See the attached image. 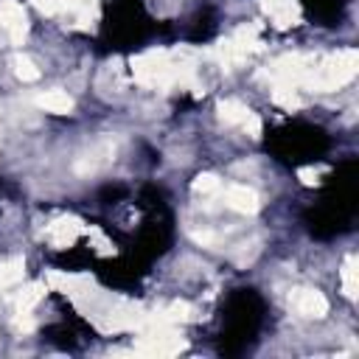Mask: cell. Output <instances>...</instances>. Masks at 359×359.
Listing matches in <instances>:
<instances>
[{
  "mask_svg": "<svg viewBox=\"0 0 359 359\" xmlns=\"http://www.w3.org/2000/svg\"><path fill=\"white\" fill-rule=\"evenodd\" d=\"M42 294H45V286L42 283H28L20 292V297H17V311H31L42 300Z\"/></svg>",
  "mask_w": 359,
  "mask_h": 359,
  "instance_id": "8fae6325",
  "label": "cell"
},
{
  "mask_svg": "<svg viewBox=\"0 0 359 359\" xmlns=\"http://www.w3.org/2000/svg\"><path fill=\"white\" fill-rule=\"evenodd\" d=\"M34 6H36L42 14H56V11L62 8V3H59V0H34Z\"/></svg>",
  "mask_w": 359,
  "mask_h": 359,
  "instance_id": "ac0fdd59",
  "label": "cell"
},
{
  "mask_svg": "<svg viewBox=\"0 0 359 359\" xmlns=\"http://www.w3.org/2000/svg\"><path fill=\"white\" fill-rule=\"evenodd\" d=\"M241 126L247 129V135H250V137H255V140L261 137V118H258L255 112H250V115L244 118V123H241Z\"/></svg>",
  "mask_w": 359,
  "mask_h": 359,
  "instance_id": "e0dca14e",
  "label": "cell"
},
{
  "mask_svg": "<svg viewBox=\"0 0 359 359\" xmlns=\"http://www.w3.org/2000/svg\"><path fill=\"white\" fill-rule=\"evenodd\" d=\"M191 236H194L199 244H213V241H216V238H213V233H199V230H194Z\"/></svg>",
  "mask_w": 359,
  "mask_h": 359,
  "instance_id": "ffe728a7",
  "label": "cell"
},
{
  "mask_svg": "<svg viewBox=\"0 0 359 359\" xmlns=\"http://www.w3.org/2000/svg\"><path fill=\"white\" fill-rule=\"evenodd\" d=\"M0 25L6 28L11 45H22L28 34V17L17 0H0Z\"/></svg>",
  "mask_w": 359,
  "mask_h": 359,
  "instance_id": "7a4b0ae2",
  "label": "cell"
},
{
  "mask_svg": "<svg viewBox=\"0 0 359 359\" xmlns=\"http://www.w3.org/2000/svg\"><path fill=\"white\" fill-rule=\"evenodd\" d=\"M356 67H359V53L353 48H345V50H337L334 56L317 62L311 76L306 79V84L317 93H331V90L345 87L356 76Z\"/></svg>",
  "mask_w": 359,
  "mask_h": 359,
  "instance_id": "6da1fadb",
  "label": "cell"
},
{
  "mask_svg": "<svg viewBox=\"0 0 359 359\" xmlns=\"http://www.w3.org/2000/svg\"><path fill=\"white\" fill-rule=\"evenodd\" d=\"M191 191L194 194H213V191H219V177L216 174H199L191 182Z\"/></svg>",
  "mask_w": 359,
  "mask_h": 359,
  "instance_id": "5bb4252c",
  "label": "cell"
},
{
  "mask_svg": "<svg viewBox=\"0 0 359 359\" xmlns=\"http://www.w3.org/2000/svg\"><path fill=\"white\" fill-rule=\"evenodd\" d=\"M11 67H14V76H17L20 81H36V79H39V67H36L25 53H17V56L11 59Z\"/></svg>",
  "mask_w": 359,
  "mask_h": 359,
  "instance_id": "30bf717a",
  "label": "cell"
},
{
  "mask_svg": "<svg viewBox=\"0 0 359 359\" xmlns=\"http://www.w3.org/2000/svg\"><path fill=\"white\" fill-rule=\"evenodd\" d=\"M289 303H292V309L300 317H309V320H320V317L328 314V300L317 289H294L292 297H289Z\"/></svg>",
  "mask_w": 359,
  "mask_h": 359,
  "instance_id": "3957f363",
  "label": "cell"
},
{
  "mask_svg": "<svg viewBox=\"0 0 359 359\" xmlns=\"http://www.w3.org/2000/svg\"><path fill=\"white\" fill-rule=\"evenodd\" d=\"M165 317H168L171 323H177V320H188V317H191V306H188V303H171Z\"/></svg>",
  "mask_w": 359,
  "mask_h": 359,
  "instance_id": "2e32d148",
  "label": "cell"
},
{
  "mask_svg": "<svg viewBox=\"0 0 359 359\" xmlns=\"http://www.w3.org/2000/svg\"><path fill=\"white\" fill-rule=\"evenodd\" d=\"M356 255H348L345 264H342V292L348 300L356 297V289H359V280H356Z\"/></svg>",
  "mask_w": 359,
  "mask_h": 359,
  "instance_id": "9c48e42d",
  "label": "cell"
},
{
  "mask_svg": "<svg viewBox=\"0 0 359 359\" xmlns=\"http://www.w3.org/2000/svg\"><path fill=\"white\" fill-rule=\"evenodd\" d=\"M59 3H62V8L76 11V14L81 17V22L87 20V14H90V8H93V0H59Z\"/></svg>",
  "mask_w": 359,
  "mask_h": 359,
  "instance_id": "9a60e30c",
  "label": "cell"
},
{
  "mask_svg": "<svg viewBox=\"0 0 359 359\" xmlns=\"http://www.w3.org/2000/svg\"><path fill=\"white\" fill-rule=\"evenodd\" d=\"M34 104L45 112H53V115H67L73 109V98L65 93V90H48V93H39L34 98Z\"/></svg>",
  "mask_w": 359,
  "mask_h": 359,
  "instance_id": "5b68a950",
  "label": "cell"
},
{
  "mask_svg": "<svg viewBox=\"0 0 359 359\" xmlns=\"http://www.w3.org/2000/svg\"><path fill=\"white\" fill-rule=\"evenodd\" d=\"M76 233H79V224L73 219H59L48 227V238L56 244V247H70L76 241Z\"/></svg>",
  "mask_w": 359,
  "mask_h": 359,
  "instance_id": "52a82bcc",
  "label": "cell"
},
{
  "mask_svg": "<svg viewBox=\"0 0 359 359\" xmlns=\"http://www.w3.org/2000/svg\"><path fill=\"white\" fill-rule=\"evenodd\" d=\"M224 202H227V208H233L236 213H244V216H250V213H255L261 208L258 194L252 188H247V185H230L224 191Z\"/></svg>",
  "mask_w": 359,
  "mask_h": 359,
  "instance_id": "277c9868",
  "label": "cell"
},
{
  "mask_svg": "<svg viewBox=\"0 0 359 359\" xmlns=\"http://www.w3.org/2000/svg\"><path fill=\"white\" fill-rule=\"evenodd\" d=\"M266 14L272 17L275 28H289L300 20V6H297V0H275Z\"/></svg>",
  "mask_w": 359,
  "mask_h": 359,
  "instance_id": "8992f818",
  "label": "cell"
},
{
  "mask_svg": "<svg viewBox=\"0 0 359 359\" xmlns=\"http://www.w3.org/2000/svg\"><path fill=\"white\" fill-rule=\"evenodd\" d=\"M219 121L222 123H227V126H236V123H244V118L250 115V109L241 104V101H236V98H224V101H219Z\"/></svg>",
  "mask_w": 359,
  "mask_h": 359,
  "instance_id": "ba28073f",
  "label": "cell"
},
{
  "mask_svg": "<svg viewBox=\"0 0 359 359\" xmlns=\"http://www.w3.org/2000/svg\"><path fill=\"white\" fill-rule=\"evenodd\" d=\"M272 101H275V104H280L283 109H300V107H303V101L297 98L294 87H286V84H278V87H275Z\"/></svg>",
  "mask_w": 359,
  "mask_h": 359,
  "instance_id": "7c38bea8",
  "label": "cell"
},
{
  "mask_svg": "<svg viewBox=\"0 0 359 359\" xmlns=\"http://www.w3.org/2000/svg\"><path fill=\"white\" fill-rule=\"evenodd\" d=\"M297 177H300V182H303V185H314V182H317V177H320V171H317V168H300V171H297Z\"/></svg>",
  "mask_w": 359,
  "mask_h": 359,
  "instance_id": "d6986e66",
  "label": "cell"
},
{
  "mask_svg": "<svg viewBox=\"0 0 359 359\" xmlns=\"http://www.w3.org/2000/svg\"><path fill=\"white\" fill-rule=\"evenodd\" d=\"M22 272H25L22 258H14L8 264H0V286H11V283L22 280Z\"/></svg>",
  "mask_w": 359,
  "mask_h": 359,
  "instance_id": "4fadbf2b",
  "label": "cell"
}]
</instances>
